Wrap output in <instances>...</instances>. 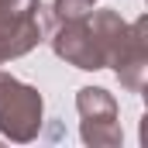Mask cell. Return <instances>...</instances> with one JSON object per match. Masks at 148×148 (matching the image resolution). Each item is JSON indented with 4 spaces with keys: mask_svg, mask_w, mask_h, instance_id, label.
I'll return each mask as SVG.
<instances>
[{
    "mask_svg": "<svg viewBox=\"0 0 148 148\" xmlns=\"http://www.w3.org/2000/svg\"><path fill=\"white\" fill-rule=\"evenodd\" d=\"M48 28H55V17L45 14L41 0H0V66L38 48Z\"/></svg>",
    "mask_w": 148,
    "mask_h": 148,
    "instance_id": "6da1fadb",
    "label": "cell"
},
{
    "mask_svg": "<svg viewBox=\"0 0 148 148\" xmlns=\"http://www.w3.org/2000/svg\"><path fill=\"white\" fill-rule=\"evenodd\" d=\"M41 114H45V100L35 86L0 73V134L3 138L17 145L35 141L41 131Z\"/></svg>",
    "mask_w": 148,
    "mask_h": 148,
    "instance_id": "7a4b0ae2",
    "label": "cell"
},
{
    "mask_svg": "<svg viewBox=\"0 0 148 148\" xmlns=\"http://www.w3.org/2000/svg\"><path fill=\"white\" fill-rule=\"evenodd\" d=\"M76 110L83 117L79 134L93 148H117L124 141L121 121H117V100L103 86H83L76 93Z\"/></svg>",
    "mask_w": 148,
    "mask_h": 148,
    "instance_id": "3957f363",
    "label": "cell"
},
{
    "mask_svg": "<svg viewBox=\"0 0 148 148\" xmlns=\"http://www.w3.org/2000/svg\"><path fill=\"white\" fill-rule=\"evenodd\" d=\"M52 52L62 62L76 66V69H86V73L103 69V52H100L93 31H90L86 17H79V21H55V28H52Z\"/></svg>",
    "mask_w": 148,
    "mask_h": 148,
    "instance_id": "277c9868",
    "label": "cell"
},
{
    "mask_svg": "<svg viewBox=\"0 0 148 148\" xmlns=\"http://www.w3.org/2000/svg\"><path fill=\"white\" fill-rule=\"evenodd\" d=\"M110 69L127 93H141L145 90V83H148V17L131 21L127 41L110 59Z\"/></svg>",
    "mask_w": 148,
    "mask_h": 148,
    "instance_id": "5b68a950",
    "label": "cell"
},
{
    "mask_svg": "<svg viewBox=\"0 0 148 148\" xmlns=\"http://www.w3.org/2000/svg\"><path fill=\"white\" fill-rule=\"evenodd\" d=\"M86 24H90V31H93V38H97L100 52H103V66H110V59L121 52V45L127 41L131 24H127L117 10H90Z\"/></svg>",
    "mask_w": 148,
    "mask_h": 148,
    "instance_id": "8992f818",
    "label": "cell"
},
{
    "mask_svg": "<svg viewBox=\"0 0 148 148\" xmlns=\"http://www.w3.org/2000/svg\"><path fill=\"white\" fill-rule=\"evenodd\" d=\"M97 0H55L52 3V17L55 21H79V17H90Z\"/></svg>",
    "mask_w": 148,
    "mask_h": 148,
    "instance_id": "52a82bcc",
    "label": "cell"
}]
</instances>
